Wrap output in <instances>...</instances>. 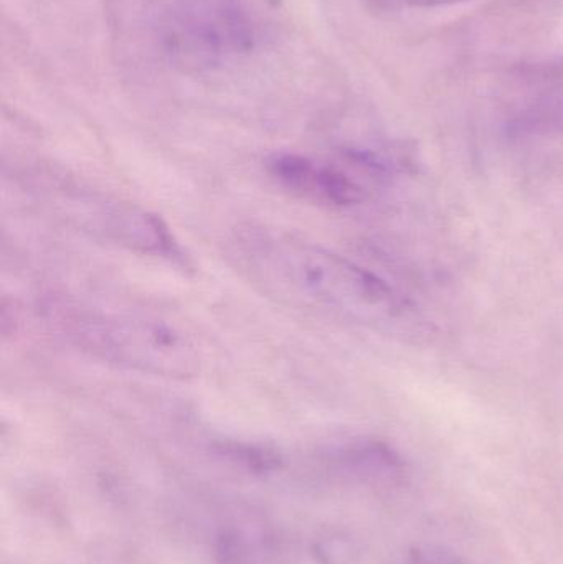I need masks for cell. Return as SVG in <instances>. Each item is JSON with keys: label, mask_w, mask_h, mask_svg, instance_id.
<instances>
[{"label": "cell", "mask_w": 563, "mask_h": 564, "mask_svg": "<svg viewBox=\"0 0 563 564\" xmlns=\"http://www.w3.org/2000/svg\"><path fill=\"white\" fill-rule=\"evenodd\" d=\"M228 253L248 281L291 307L367 327L392 324L407 311L379 274L278 228H238Z\"/></svg>", "instance_id": "cell-1"}, {"label": "cell", "mask_w": 563, "mask_h": 564, "mask_svg": "<svg viewBox=\"0 0 563 564\" xmlns=\"http://www.w3.org/2000/svg\"><path fill=\"white\" fill-rule=\"evenodd\" d=\"M55 324L73 347L124 370L169 380H188L201 371L195 341L161 318L59 307Z\"/></svg>", "instance_id": "cell-2"}, {"label": "cell", "mask_w": 563, "mask_h": 564, "mask_svg": "<svg viewBox=\"0 0 563 564\" xmlns=\"http://www.w3.org/2000/svg\"><path fill=\"white\" fill-rule=\"evenodd\" d=\"M40 194L53 212L78 230L136 253L184 263V251L171 228L138 205L55 174L40 175Z\"/></svg>", "instance_id": "cell-3"}, {"label": "cell", "mask_w": 563, "mask_h": 564, "mask_svg": "<svg viewBox=\"0 0 563 564\" xmlns=\"http://www.w3.org/2000/svg\"><path fill=\"white\" fill-rule=\"evenodd\" d=\"M159 33L169 58L192 72L224 65L255 42L245 0H165Z\"/></svg>", "instance_id": "cell-4"}, {"label": "cell", "mask_w": 563, "mask_h": 564, "mask_svg": "<svg viewBox=\"0 0 563 564\" xmlns=\"http://www.w3.org/2000/svg\"><path fill=\"white\" fill-rule=\"evenodd\" d=\"M267 171L281 188L294 197L333 208L362 204L373 185H379L387 177V165L382 159L369 152H350L344 158V164L280 152L268 159Z\"/></svg>", "instance_id": "cell-5"}, {"label": "cell", "mask_w": 563, "mask_h": 564, "mask_svg": "<svg viewBox=\"0 0 563 564\" xmlns=\"http://www.w3.org/2000/svg\"><path fill=\"white\" fill-rule=\"evenodd\" d=\"M339 460L347 470L366 482L392 486L403 477L402 459L380 443L350 444L340 451Z\"/></svg>", "instance_id": "cell-6"}, {"label": "cell", "mask_w": 563, "mask_h": 564, "mask_svg": "<svg viewBox=\"0 0 563 564\" xmlns=\"http://www.w3.org/2000/svg\"><path fill=\"white\" fill-rule=\"evenodd\" d=\"M519 128L531 132L563 131V88L542 99L522 118Z\"/></svg>", "instance_id": "cell-7"}, {"label": "cell", "mask_w": 563, "mask_h": 564, "mask_svg": "<svg viewBox=\"0 0 563 564\" xmlns=\"http://www.w3.org/2000/svg\"><path fill=\"white\" fill-rule=\"evenodd\" d=\"M407 564H469L458 553L440 545H420L412 550Z\"/></svg>", "instance_id": "cell-8"}, {"label": "cell", "mask_w": 563, "mask_h": 564, "mask_svg": "<svg viewBox=\"0 0 563 564\" xmlns=\"http://www.w3.org/2000/svg\"><path fill=\"white\" fill-rule=\"evenodd\" d=\"M227 453L257 473H270L278 467V459L273 454L257 449V447L234 446L228 447Z\"/></svg>", "instance_id": "cell-9"}, {"label": "cell", "mask_w": 563, "mask_h": 564, "mask_svg": "<svg viewBox=\"0 0 563 564\" xmlns=\"http://www.w3.org/2000/svg\"><path fill=\"white\" fill-rule=\"evenodd\" d=\"M405 2L415 7H440L452 6V3L466 2V0H405Z\"/></svg>", "instance_id": "cell-10"}]
</instances>
